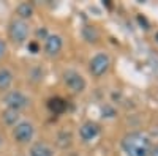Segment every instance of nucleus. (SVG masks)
<instances>
[{
	"label": "nucleus",
	"instance_id": "14",
	"mask_svg": "<svg viewBox=\"0 0 158 156\" xmlns=\"http://www.w3.org/2000/svg\"><path fill=\"white\" fill-rule=\"evenodd\" d=\"M82 36H84V40L89 41V43H97L100 40V33H98V30L94 27V25H85V27L82 29Z\"/></svg>",
	"mask_w": 158,
	"mask_h": 156
},
{
	"label": "nucleus",
	"instance_id": "8",
	"mask_svg": "<svg viewBox=\"0 0 158 156\" xmlns=\"http://www.w3.org/2000/svg\"><path fill=\"white\" fill-rule=\"evenodd\" d=\"M100 136V125L95 122H85L79 128V137L82 142H92Z\"/></svg>",
	"mask_w": 158,
	"mask_h": 156
},
{
	"label": "nucleus",
	"instance_id": "17",
	"mask_svg": "<svg viewBox=\"0 0 158 156\" xmlns=\"http://www.w3.org/2000/svg\"><path fill=\"white\" fill-rule=\"evenodd\" d=\"M36 36H38V38H43V40H46L49 35H48V30H46V29H38V30H36Z\"/></svg>",
	"mask_w": 158,
	"mask_h": 156
},
{
	"label": "nucleus",
	"instance_id": "10",
	"mask_svg": "<svg viewBox=\"0 0 158 156\" xmlns=\"http://www.w3.org/2000/svg\"><path fill=\"white\" fill-rule=\"evenodd\" d=\"M30 156H54V150L46 142H36L29 150Z\"/></svg>",
	"mask_w": 158,
	"mask_h": 156
},
{
	"label": "nucleus",
	"instance_id": "21",
	"mask_svg": "<svg viewBox=\"0 0 158 156\" xmlns=\"http://www.w3.org/2000/svg\"><path fill=\"white\" fill-rule=\"evenodd\" d=\"M156 38H158V33H156Z\"/></svg>",
	"mask_w": 158,
	"mask_h": 156
},
{
	"label": "nucleus",
	"instance_id": "6",
	"mask_svg": "<svg viewBox=\"0 0 158 156\" xmlns=\"http://www.w3.org/2000/svg\"><path fill=\"white\" fill-rule=\"evenodd\" d=\"M33 136H35V126L32 122L22 120L13 128V139L18 144H29V142H32Z\"/></svg>",
	"mask_w": 158,
	"mask_h": 156
},
{
	"label": "nucleus",
	"instance_id": "11",
	"mask_svg": "<svg viewBox=\"0 0 158 156\" xmlns=\"http://www.w3.org/2000/svg\"><path fill=\"white\" fill-rule=\"evenodd\" d=\"M0 118H2L3 125H6L10 128H15L21 122V112L11 110V109H5L2 114H0Z\"/></svg>",
	"mask_w": 158,
	"mask_h": 156
},
{
	"label": "nucleus",
	"instance_id": "7",
	"mask_svg": "<svg viewBox=\"0 0 158 156\" xmlns=\"http://www.w3.org/2000/svg\"><path fill=\"white\" fill-rule=\"evenodd\" d=\"M63 47V40L59 35H49L44 40V52L48 57H57Z\"/></svg>",
	"mask_w": 158,
	"mask_h": 156
},
{
	"label": "nucleus",
	"instance_id": "20",
	"mask_svg": "<svg viewBox=\"0 0 158 156\" xmlns=\"http://www.w3.org/2000/svg\"><path fill=\"white\" fill-rule=\"evenodd\" d=\"M0 145H2V137H0Z\"/></svg>",
	"mask_w": 158,
	"mask_h": 156
},
{
	"label": "nucleus",
	"instance_id": "3",
	"mask_svg": "<svg viewBox=\"0 0 158 156\" xmlns=\"http://www.w3.org/2000/svg\"><path fill=\"white\" fill-rule=\"evenodd\" d=\"M3 102H5L6 109L21 112V110L27 109L30 106L32 99L24 92H21V90H8V92L3 95Z\"/></svg>",
	"mask_w": 158,
	"mask_h": 156
},
{
	"label": "nucleus",
	"instance_id": "1",
	"mask_svg": "<svg viewBox=\"0 0 158 156\" xmlns=\"http://www.w3.org/2000/svg\"><path fill=\"white\" fill-rule=\"evenodd\" d=\"M122 148L127 156H150L153 147L149 136L135 131L122 139Z\"/></svg>",
	"mask_w": 158,
	"mask_h": 156
},
{
	"label": "nucleus",
	"instance_id": "15",
	"mask_svg": "<svg viewBox=\"0 0 158 156\" xmlns=\"http://www.w3.org/2000/svg\"><path fill=\"white\" fill-rule=\"evenodd\" d=\"M71 144H73V136H71L70 131H60L57 134V145L60 148H63V150L65 148H70Z\"/></svg>",
	"mask_w": 158,
	"mask_h": 156
},
{
	"label": "nucleus",
	"instance_id": "2",
	"mask_svg": "<svg viewBox=\"0 0 158 156\" xmlns=\"http://www.w3.org/2000/svg\"><path fill=\"white\" fill-rule=\"evenodd\" d=\"M29 35H30V25L27 21H22V19H13L8 25V36L11 43H15L18 46L24 44L25 41L29 40Z\"/></svg>",
	"mask_w": 158,
	"mask_h": 156
},
{
	"label": "nucleus",
	"instance_id": "16",
	"mask_svg": "<svg viewBox=\"0 0 158 156\" xmlns=\"http://www.w3.org/2000/svg\"><path fill=\"white\" fill-rule=\"evenodd\" d=\"M5 54H6V43L0 38V60L5 57Z\"/></svg>",
	"mask_w": 158,
	"mask_h": 156
},
{
	"label": "nucleus",
	"instance_id": "18",
	"mask_svg": "<svg viewBox=\"0 0 158 156\" xmlns=\"http://www.w3.org/2000/svg\"><path fill=\"white\" fill-rule=\"evenodd\" d=\"M29 49L33 52V54H36V52L40 50V46H38L36 41H30V43H29Z\"/></svg>",
	"mask_w": 158,
	"mask_h": 156
},
{
	"label": "nucleus",
	"instance_id": "13",
	"mask_svg": "<svg viewBox=\"0 0 158 156\" xmlns=\"http://www.w3.org/2000/svg\"><path fill=\"white\" fill-rule=\"evenodd\" d=\"M16 16L18 19H22V21H29L32 16H33V5L32 3H19L16 6Z\"/></svg>",
	"mask_w": 158,
	"mask_h": 156
},
{
	"label": "nucleus",
	"instance_id": "12",
	"mask_svg": "<svg viewBox=\"0 0 158 156\" xmlns=\"http://www.w3.org/2000/svg\"><path fill=\"white\" fill-rule=\"evenodd\" d=\"M48 109L54 115H60L67 110V101L60 96H54V98L48 99Z\"/></svg>",
	"mask_w": 158,
	"mask_h": 156
},
{
	"label": "nucleus",
	"instance_id": "4",
	"mask_svg": "<svg viewBox=\"0 0 158 156\" xmlns=\"http://www.w3.org/2000/svg\"><path fill=\"white\" fill-rule=\"evenodd\" d=\"M62 79H63V84L67 85V88L73 93H82L85 90V79L82 77L81 73H77L76 70H67L63 71L62 74Z\"/></svg>",
	"mask_w": 158,
	"mask_h": 156
},
{
	"label": "nucleus",
	"instance_id": "9",
	"mask_svg": "<svg viewBox=\"0 0 158 156\" xmlns=\"http://www.w3.org/2000/svg\"><path fill=\"white\" fill-rule=\"evenodd\" d=\"M15 81V74L8 66H0V92L6 93Z\"/></svg>",
	"mask_w": 158,
	"mask_h": 156
},
{
	"label": "nucleus",
	"instance_id": "19",
	"mask_svg": "<svg viewBox=\"0 0 158 156\" xmlns=\"http://www.w3.org/2000/svg\"><path fill=\"white\" fill-rule=\"evenodd\" d=\"M150 156H158V145H155V147L152 148V153H150Z\"/></svg>",
	"mask_w": 158,
	"mask_h": 156
},
{
	"label": "nucleus",
	"instance_id": "5",
	"mask_svg": "<svg viewBox=\"0 0 158 156\" xmlns=\"http://www.w3.org/2000/svg\"><path fill=\"white\" fill-rule=\"evenodd\" d=\"M109 68H111V57L106 52H100V54L92 57V60L89 62V71L94 77L104 76Z\"/></svg>",
	"mask_w": 158,
	"mask_h": 156
}]
</instances>
